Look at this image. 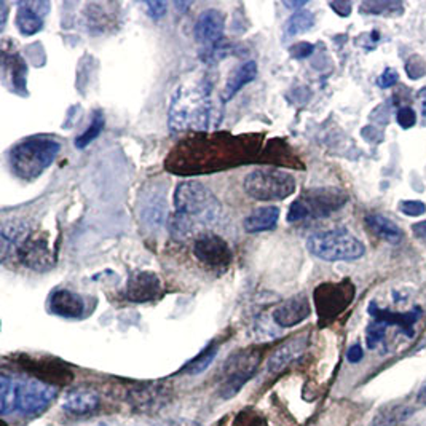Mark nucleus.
I'll use <instances>...</instances> for the list:
<instances>
[{
  "label": "nucleus",
  "mask_w": 426,
  "mask_h": 426,
  "mask_svg": "<svg viewBox=\"0 0 426 426\" xmlns=\"http://www.w3.org/2000/svg\"><path fill=\"white\" fill-rule=\"evenodd\" d=\"M176 214L171 222V231L176 238L190 236L202 227L216 224L221 217L222 206L208 187L197 180H184L174 192Z\"/></svg>",
  "instance_id": "obj_1"
},
{
  "label": "nucleus",
  "mask_w": 426,
  "mask_h": 426,
  "mask_svg": "<svg viewBox=\"0 0 426 426\" xmlns=\"http://www.w3.org/2000/svg\"><path fill=\"white\" fill-rule=\"evenodd\" d=\"M169 128L173 133L205 131L219 123L216 105L211 99V86L189 84L178 88L169 105Z\"/></svg>",
  "instance_id": "obj_2"
},
{
  "label": "nucleus",
  "mask_w": 426,
  "mask_h": 426,
  "mask_svg": "<svg viewBox=\"0 0 426 426\" xmlns=\"http://www.w3.org/2000/svg\"><path fill=\"white\" fill-rule=\"evenodd\" d=\"M61 150V144L47 136L23 139L10 150V166L23 180H35L52 166Z\"/></svg>",
  "instance_id": "obj_3"
},
{
  "label": "nucleus",
  "mask_w": 426,
  "mask_h": 426,
  "mask_svg": "<svg viewBox=\"0 0 426 426\" xmlns=\"http://www.w3.org/2000/svg\"><path fill=\"white\" fill-rule=\"evenodd\" d=\"M306 249L326 262H352L366 254L364 244L347 230H329L311 235L306 240Z\"/></svg>",
  "instance_id": "obj_4"
},
{
  "label": "nucleus",
  "mask_w": 426,
  "mask_h": 426,
  "mask_svg": "<svg viewBox=\"0 0 426 426\" xmlns=\"http://www.w3.org/2000/svg\"><path fill=\"white\" fill-rule=\"evenodd\" d=\"M244 192L258 202H283L296 192L292 174L275 168H259L244 178Z\"/></svg>",
  "instance_id": "obj_5"
},
{
  "label": "nucleus",
  "mask_w": 426,
  "mask_h": 426,
  "mask_svg": "<svg viewBox=\"0 0 426 426\" xmlns=\"http://www.w3.org/2000/svg\"><path fill=\"white\" fill-rule=\"evenodd\" d=\"M348 197L338 189H311L305 190L287 211V222H299L304 219L328 217L332 212L342 209Z\"/></svg>",
  "instance_id": "obj_6"
},
{
  "label": "nucleus",
  "mask_w": 426,
  "mask_h": 426,
  "mask_svg": "<svg viewBox=\"0 0 426 426\" xmlns=\"http://www.w3.org/2000/svg\"><path fill=\"white\" fill-rule=\"evenodd\" d=\"M260 352L258 350H246V352H238L231 358L227 359L224 366V380L221 385V396L229 399L234 398L241 388L248 384L258 371L260 362Z\"/></svg>",
  "instance_id": "obj_7"
},
{
  "label": "nucleus",
  "mask_w": 426,
  "mask_h": 426,
  "mask_svg": "<svg viewBox=\"0 0 426 426\" xmlns=\"http://www.w3.org/2000/svg\"><path fill=\"white\" fill-rule=\"evenodd\" d=\"M355 299V286L348 280L340 283H324L315 289V305L323 323L335 319L348 309Z\"/></svg>",
  "instance_id": "obj_8"
},
{
  "label": "nucleus",
  "mask_w": 426,
  "mask_h": 426,
  "mask_svg": "<svg viewBox=\"0 0 426 426\" xmlns=\"http://www.w3.org/2000/svg\"><path fill=\"white\" fill-rule=\"evenodd\" d=\"M58 396V386L50 385L39 379H26L18 381L16 410L23 415H37L45 412Z\"/></svg>",
  "instance_id": "obj_9"
},
{
  "label": "nucleus",
  "mask_w": 426,
  "mask_h": 426,
  "mask_svg": "<svg viewBox=\"0 0 426 426\" xmlns=\"http://www.w3.org/2000/svg\"><path fill=\"white\" fill-rule=\"evenodd\" d=\"M193 254L202 264L211 268H225L231 260V251L227 241L216 235L200 236L193 244Z\"/></svg>",
  "instance_id": "obj_10"
},
{
  "label": "nucleus",
  "mask_w": 426,
  "mask_h": 426,
  "mask_svg": "<svg viewBox=\"0 0 426 426\" xmlns=\"http://www.w3.org/2000/svg\"><path fill=\"white\" fill-rule=\"evenodd\" d=\"M161 281L154 272H136L129 277L125 289V296L129 302L144 304L160 296Z\"/></svg>",
  "instance_id": "obj_11"
},
{
  "label": "nucleus",
  "mask_w": 426,
  "mask_h": 426,
  "mask_svg": "<svg viewBox=\"0 0 426 426\" xmlns=\"http://www.w3.org/2000/svg\"><path fill=\"white\" fill-rule=\"evenodd\" d=\"M225 29V16L222 11L219 10H205L202 15L198 16L193 28V35L200 45L212 47L216 45L219 40H222Z\"/></svg>",
  "instance_id": "obj_12"
},
{
  "label": "nucleus",
  "mask_w": 426,
  "mask_h": 426,
  "mask_svg": "<svg viewBox=\"0 0 426 426\" xmlns=\"http://www.w3.org/2000/svg\"><path fill=\"white\" fill-rule=\"evenodd\" d=\"M310 304L304 294L287 299L273 311V321L281 328H294L310 316Z\"/></svg>",
  "instance_id": "obj_13"
},
{
  "label": "nucleus",
  "mask_w": 426,
  "mask_h": 426,
  "mask_svg": "<svg viewBox=\"0 0 426 426\" xmlns=\"http://www.w3.org/2000/svg\"><path fill=\"white\" fill-rule=\"evenodd\" d=\"M48 309L56 316L79 319L84 316L85 300L80 294L69 289H56L48 300Z\"/></svg>",
  "instance_id": "obj_14"
},
{
  "label": "nucleus",
  "mask_w": 426,
  "mask_h": 426,
  "mask_svg": "<svg viewBox=\"0 0 426 426\" xmlns=\"http://www.w3.org/2000/svg\"><path fill=\"white\" fill-rule=\"evenodd\" d=\"M369 315L374 318V321H379L385 326H399V329L404 332L407 337L413 335V324H415L420 316H422V309L415 306L412 311L407 313H393L388 310H381L374 302L369 305Z\"/></svg>",
  "instance_id": "obj_15"
},
{
  "label": "nucleus",
  "mask_w": 426,
  "mask_h": 426,
  "mask_svg": "<svg viewBox=\"0 0 426 426\" xmlns=\"http://www.w3.org/2000/svg\"><path fill=\"white\" fill-rule=\"evenodd\" d=\"M165 216L166 200L163 197V190L154 185V189L141 200V221L149 229H159L165 222Z\"/></svg>",
  "instance_id": "obj_16"
},
{
  "label": "nucleus",
  "mask_w": 426,
  "mask_h": 426,
  "mask_svg": "<svg viewBox=\"0 0 426 426\" xmlns=\"http://www.w3.org/2000/svg\"><path fill=\"white\" fill-rule=\"evenodd\" d=\"M24 366L29 372L35 375L34 379H39L42 381H47L50 385L58 384H67L72 379V374L66 371L64 367L54 364L52 361H39V359H26Z\"/></svg>",
  "instance_id": "obj_17"
},
{
  "label": "nucleus",
  "mask_w": 426,
  "mask_h": 426,
  "mask_svg": "<svg viewBox=\"0 0 426 426\" xmlns=\"http://www.w3.org/2000/svg\"><path fill=\"white\" fill-rule=\"evenodd\" d=\"M99 404H101V399L95 391L74 390L66 394L62 401V409L72 415H86V413L95 412Z\"/></svg>",
  "instance_id": "obj_18"
},
{
  "label": "nucleus",
  "mask_w": 426,
  "mask_h": 426,
  "mask_svg": "<svg viewBox=\"0 0 426 426\" xmlns=\"http://www.w3.org/2000/svg\"><path fill=\"white\" fill-rule=\"evenodd\" d=\"M278 219L280 208L277 206H262L244 219L243 227L248 234H262V231H270L277 227Z\"/></svg>",
  "instance_id": "obj_19"
},
{
  "label": "nucleus",
  "mask_w": 426,
  "mask_h": 426,
  "mask_svg": "<svg viewBox=\"0 0 426 426\" xmlns=\"http://www.w3.org/2000/svg\"><path fill=\"white\" fill-rule=\"evenodd\" d=\"M258 77V64L254 61H248L241 64L236 71L230 75L227 84L224 86L222 91V101L229 103L243 86H246L251 81H254Z\"/></svg>",
  "instance_id": "obj_20"
},
{
  "label": "nucleus",
  "mask_w": 426,
  "mask_h": 426,
  "mask_svg": "<svg viewBox=\"0 0 426 426\" xmlns=\"http://www.w3.org/2000/svg\"><path fill=\"white\" fill-rule=\"evenodd\" d=\"M306 347V338L305 337H296L292 340L286 342L283 347H280L277 352L272 355L270 361H268V371L270 372H280L292 362L297 356L302 355L304 348Z\"/></svg>",
  "instance_id": "obj_21"
},
{
  "label": "nucleus",
  "mask_w": 426,
  "mask_h": 426,
  "mask_svg": "<svg viewBox=\"0 0 426 426\" xmlns=\"http://www.w3.org/2000/svg\"><path fill=\"white\" fill-rule=\"evenodd\" d=\"M15 23L18 30H20V34L24 37L35 35L43 29V16L40 13H37L33 7H29L28 2H21L18 5Z\"/></svg>",
  "instance_id": "obj_22"
},
{
  "label": "nucleus",
  "mask_w": 426,
  "mask_h": 426,
  "mask_svg": "<svg viewBox=\"0 0 426 426\" xmlns=\"http://www.w3.org/2000/svg\"><path fill=\"white\" fill-rule=\"evenodd\" d=\"M366 224L375 235H379L381 240H385L391 244H398L403 240V231L396 224L391 222L390 219H386L381 214H367Z\"/></svg>",
  "instance_id": "obj_23"
},
{
  "label": "nucleus",
  "mask_w": 426,
  "mask_h": 426,
  "mask_svg": "<svg viewBox=\"0 0 426 426\" xmlns=\"http://www.w3.org/2000/svg\"><path fill=\"white\" fill-rule=\"evenodd\" d=\"M4 66L5 71L10 74L11 85H13L15 91H20L21 95L26 93V75H28V66L21 56L7 53L4 54Z\"/></svg>",
  "instance_id": "obj_24"
},
{
  "label": "nucleus",
  "mask_w": 426,
  "mask_h": 426,
  "mask_svg": "<svg viewBox=\"0 0 426 426\" xmlns=\"http://www.w3.org/2000/svg\"><path fill=\"white\" fill-rule=\"evenodd\" d=\"M18 403V380L8 377L7 374H2L0 377V412L2 415H8L16 410Z\"/></svg>",
  "instance_id": "obj_25"
},
{
  "label": "nucleus",
  "mask_w": 426,
  "mask_h": 426,
  "mask_svg": "<svg viewBox=\"0 0 426 426\" xmlns=\"http://www.w3.org/2000/svg\"><path fill=\"white\" fill-rule=\"evenodd\" d=\"M313 26H315V15L309 10H299L294 11V15L286 21L284 33L287 37H296L310 30Z\"/></svg>",
  "instance_id": "obj_26"
},
{
  "label": "nucleus",
  "mask_w": 426,
  "mask_h": 426,
  "mask_svg": "<svg viewBox=\"0 0 426 426\" xmlns=\"http://www.w3.org/2000/svg\"><path fill=\"white\" fill-rule=\"evenodd\" d=\"M217 352H219L217 345H209L208 348H205L197 358H193L189 364L183 369V372L187 375H200L202 372H205L206 369L212 364V361H214V358L217 356Z\"/></svg>",
  "instance_id": "obj_27"
},
{
  "label": "nucleus",
  "mask_w": 426,
  "mask_h": 426,
  "mask_svg": "<svg viewBox=\"0 0 426 426\" xmlns=\"http://www.w3.org/2000/svg\"><path fill=\"white\" fill-rule=\"evenodd\" d=\"M359 10L364 15H401L403 11V5L399 2H385V0H367V2L361 4Z\"/></svg>",
  "instance_id": "obj_28"
},
{
  "label": "nucleus",
  "mask_w": 426,
  "mask_h": 426,
  "mask_svg": "<svg viewBox=\"0 0 426 426\" xmlns=\"http://www.w3.org/2000/svg\"><path fill=\"white\" fill-rule=\"evenodd\" d=\"M104 128V115L103 112L96 110L95 115H93V120L90 123V127L85 129V133L79 136L77 139H75V147L77 149H85L86 146H90V144L99 137L101 134V131Z\"/></svg>",
  "instance_id": "obj_29"
},
{
  "label": "nucleus",
  "mask_w": 426,
  "mask_h": 426,
  "mask_svg": "<svg viewBox=\"0 0 426 426\" xmlns=\"http://www.w3.org/2000/svg\"><path fill=\"white\" fill-rule=\"evenodd\" d=\"M231 426H268L264 415H260L258 410H241L235 417Z\"/></svg>",
  "instance_id": "obj_30"
},
{
  "label": "nucleus",
  "mask_w": 426,
  "mask_h": 426,
  "mask_svg": "<svg viewBox=\"0 0 426 426\" xmlns=\"http://www.w3.org/2000/svg\"><path fill=\"white\" fill-rule=\"evenodd\" d=\"M405 72H407V75H409V79H412V80L422 79L426 74V61L418 54L410 56L409 61H407V64H405Z\"/></svg>",
  "instance_id": "obj_31"
},
{
  "label": "nucleus",
  "mask_w": 426,
  "mask_h": 426,
  "mask_svg": "<svg viewBox=\"0 0 426 426\" xmlns=\"http://www.w3.org/2000/svg\"><path fill=\"white\" fill-rule=\"evenodd\" d=\"M385 330H386V326L381 324L379 321H374L371 326L367 328V347L369 348H375L379 345V343L384 340L385 337Z\"/></svg>",
  "instance_id": "obj_32"
},
{
  "label": "nucleus",
  "mask_w": 426,
  "mask_h": 426,
  "mask_svg": "<svg viewBox=\"0 0 426 426\" xmlns=\"http://www.w3.org/2000/svg\"><path fill=\"white\" fill-rule=\"evenodd\" d=\"M398 208H399L401 212H403V214L410 216V217L422 216V214H425V212H426L425 203L415 202V200H409V202H401Z\"/></svg>",
  "instance_id": "obj_33"
},
{
  "label": "nucleus",
  "mask_w": 426,
  "mask_h": 426,
  "mask_svg": "<svg viewBox=\"0 0 426 426\" xmlns=\"http://www.w3.org/2000/svg\"><path fill=\"white\" fill-rule=\"evenodd\" d=\"M398 123H399V127L401 128H404V129H409V128H412L413 125L417 123V115H415V112H413L410 108H403V109H399V112H398Z\"/></svg>",
  "instance_id": "obj_34"
},
{
  "label": "nucleus",
  "mask_w": 426,
  "mask_h": 426,
  "mask_svg": "<svg viewBox=\"0 0 426 426\" xmlns=\"http://www.w3.org/2000/svg\"><path fill=\"white\" fill-rule=\"evenodd\" d=\"M315 52V47L311 45V43L309 42H299L296 43V45L291 47V54L294 56L296 59H304V58H309V56Z\"/></svg>",
  "instance_id": "obj_35"
},
{
  "label": "nucleus",
  "mask_w": 426,
  "mask_h": 426,
  "mask_svg": "<svg viewBox=\"0 0 426 426\" xmlns=\"http://www.w3.org/2000/svg\"><path fill=\"white\" fill-rule=\"evenodd\" d=\"M398 84V72L394 69H386V71L379 77V86L381 88H391Z\"/></svg>",
  "instance_id": "obj_36"
},
{
  "label": "nucleus",
  "mask_w": 426,
  "mask_h": 426,
  "mask_svg": "<svg viewBox=\"0 0 426 426\" xmlns=\"http://www.w3.org/2000/svg\"><path fill=\"white\" fill-rule=\"evenodd\" d=\"M146 8H147V13L150 16L155 18V20H159V18L165 16L168 5H166V2H155V0H154V2L146 4Z\"/></svg>",
  "instance_id": "obj_37"
},
{
  "label": "nucleus",
  "mask_w": 426,
  "mask_h": 426,
  "mask_svg": "<svg viewBox=\"0 0 426 426\" xmlns=\"http://www.w3.org/2000/svg\"><path fill=\"white\" fill-rule=\"evenodd\" d=\"M329 7L335 11L338 16H350L352 13V4L350 2H330Z\"/></svg>",
  "instance_id": "obj_38"
},
{
  "label": "nucleus",
  "mask_w": 426,
  "mask_h": 426,
  "mask_svg": "<svg viewBox=\"0 0 426 426\" xmlns=\"http://www.w3.org/2000/svg\"><path fill=\"white\" fill-rule=\"evenodd\" d=\"M362 356H364V352H362L361 345H353L348 348V353H347V358L350 362H353V364H356V362H359L362 359Z\"/></svg>",
  "instance_id": "obj_39"
},
{
  "label": "nucleus",
  "mask_w": 426,
  "mask_h": 426,
  "mask_svg": "<svg viewBox=\"0 0 426 426\" xmlns=\"http://www.w3.org/2000/svg\"><path fill=\"white\" fill-rule=\"evenodd\" d=\"M412 230H413V234H415L418 238H423V240H426V221L413 224Z\"/></svg>",
  "instance_id": "obj_40"
},
{
  "label": "nucleus",
  "mask_w": 426,
  "mask_h": 426,
  "mask_svg": "<svg viewBox=\"0 0 426 426\" xmlns=\"http://www.w3.org/2000/svg\"><path fill=\"white\" fill-rule=\"evenodd\" d=\"M417 401L422 405H426V381L423 384V386L420 388V391H418V394H417Z\"/></svg>",
  "instance_id": "obj_41"
},
{
  "label": "nucleus",
  "mask_w": 426,
  "mask_h": 426,
  "mask_svg": "<svg viewBox=\"0 0 426 426\" xmlns=\"http://www.w3.org/2000/svg\"><path fill=\"white\" fill-rule=\"evenodd\" d=\"M287 8H300L304 7L305 2H283Z\"/></svg>",
  "instance_id": "obj_42"
},
{
  "label": "nucleus",
  "mask_w": 426,
  "mask_h": 426,
  "mask_svg": "<svg viewBox=\"0 0 426 426\" xmlns=\"http://www.w3.org/2000/svg\"><path fill=\"white\" fill-rule=\"evenodd\" d=\"M5 23H7V7H5V4L2 2V28L5 26Z\"/></svg>",
  "instance_id": "obj_43"
},
{
  "label": "nucleus",
  "mask_w": 426,
  "mask_h": 426,
  "mask_svg": "<svg viewBox=\"0 0 426 426\" xmlns=\"http://www.w3.org/2000/svg\"><path fill=\"white\" fill-rule=\"evenodd\" d=\"M418 96L422 98V99H425V103H426V88H422L420 90V93H418Z\"/></svg>",
  "instance_id": "obj_44"
},
{
  "label": "nucleus",
  "mask_w": 426,
  "mask_h": 426,
  "mask_svg": "<svg viewBox=\"0 0 426 426\" xmlns=\"http://www.w3.org/2000/svg\"><path fill=\"white\" fill-rule=\"evenodd\" d=\"M423 114L426 115V104H425V108H423Z\"/></svg>",
  "instance_id": "obj_45"
}]
</instances>
